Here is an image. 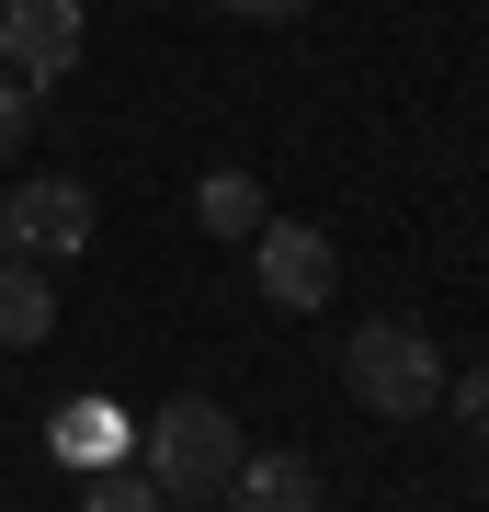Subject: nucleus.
I'll return each mask as SVG.
<instances>
[{
    "instance_id": "nucleus-6",
    "label": "nucleus",
    "mask_w": 489,
    "mask_h": 512,
    "mask_svg": "<svg viewBox=\"0 0 489 512\" xmlns=\"http://www.w3.org/2000/svg\"><path fill=\"white\" fill-rule=\"evenodd\" d=\"M46 330H57V285H46V262H0V353H35L46 342Z\"/></svg>"
},
{
    "instance_id": "nucleus-10",
    "label": "nucleus",
    "mask_w": 489,
    "mask_h": 512,
    "mask_svg": "<svg viewBox=\"0 0 489 512\" xmlns=\"http://www.w3.org/2000/svg\"><path fill=\"white\" fill-rule=\"evenodd\" d=\"M80 478H91V501H103V512H160V501H171L148 456H137V467H114V456H103V467H80Z\"/></svg>"
},
{
    "instance_id": "nucleus-14",
    "label": "nucleus",
    "mask_w": 489,
    "mask_h": 512,
    "mask_svg": "<svg viewBox=\"0 0 489 512\" xmlns=\"http://www.w3.org/2000/svg\"><path fill=\"white\" fill-rule=\"evenodd\" d=\"M137 12H148V0H137Z\"/></svg>"
},
{
    "instance_id": "nucleus-13",
    "label": "nucleus",
    "mask_w": 489,
    "mask_h": 512,
    "mask_svg": "<svg viewBox=\"0 0 489 512\" xmlns=\"http://www.w3.org/2000/svg\"><path fill=\"white\" fill-rule=\"evenodd\" d=\"M217 12H239V23H285V12H308V0H217Z\"/></svg>"
},
{
    "instance_id": "nucleus-12",
    "label": "nucleus",
    "mask_w": 489,
    "mask_h": 512,
    "mask_svg": "<svg viewBox=\"0 0 489 512\" xmlns=\"http://www.w3.org/2000/svg\"><path fill=\"white\" fill-rule=\"evenodd\" d=\"M455 421H467V444H489V365L455 376Z\"/></svg>"
},
{
    "instance_id": "nucleus-11",
    "label": "nucleus",
    "mask_w": 489,
    "mask_h": 512,
    "mask_svg": "<svg viewBox=\"0 0 489 512\" xmlns=\"http://www.w3.org/2000/svg\"><path fill=\"white\" fill-rule=\"evenodd\" d=\"M23 126H35V80H23V69H0V160L23 148Z\"/></svg>"
},
{
    "instance_id": "nucleus-4",
    "label": "nucleus",
    "mask_w": 489,
    "mask_h": 512,
    "mask_svg": "<svg viewBox=\"0 0 489 512\" xmlns=\"http://www.w3.org/2000/svg\"><path fill=\"white\" fill-rule=\"evenodd\" d=\"M239 251H251L262 296H273V308H296V319L330 308V285H342V251H330V228H308V217H262Z\"/></svg>"
},
{
    "instance_id": "nucleus-2",
    "label": "nucleus",
    "mask_w": 489,
    "mask_h": 512,
    "mask_svg": "<svg viewBox=\"0 0 489 512\" xmlns=\"http://www.w3.org/2000/svg\"><path fill=\"white\" fill-rule=\"evenodd\" d=\"M137 456L160 467L171 501H228V478H239L251 444H239V410H228V399H171V410H148Z\"/></svg>"
},
{
    "instance_id": "nucleus-8",
    "label": "nucleus",
    "mask_w": 489,
    "mask_h": 512,
    "mask_svg": "<svg viewBox=\"0 0 489 512\" xmlns=\"http://www.w3.org/2000/svg\"><path fill=\"white\" fill-rule=\"evenodd\" d=\"M228 501H251V512H308V501H319V467H308V456H239Z\"/></svg>"
},
{
    "instance_id": "nucleus-5",
    "label": "nucleus",
    "mask_w": 489,
    "mask_h": 512,
    "mask_svg": "<svg viewBox=\"0 0 489 512\" xmlns=\"http://www.w3.org/2000/svg\"><path fill=\"white\" fill-rule=\"evenodd\" d=\"M0 69H23L35 92L80 69V0H0Z\"/></svg>"
},
{
    "instance_id": "nucleus-9",
    "label": "nucleus",
    "mask_w": 489,
    "mask_h": 512,
    "mask_svg": "<svg viewBox=\"0 0 489 512\" xmlns=\"http://www.w3.org/2000/svg\"><path fill=\"white\" fill-rule=\"evenodd\" d=\"M194 217H205V239H251L273 205H262V183H251V171H217V183L194 194Z\"/></svg>"
},
{
    "instance_id": "nucleus-7",
    "label": "nucleus",
    "mask_w": 489,
    "mask_h": 512,
    "mask_svg": "<svg viewBox=\"0 0 489 512\" xmlns=\"http://www.w3.org/2000/svg\"><path fill=\"white\" fill-rule=\"evenodd\" d=\"M46 444H57V456H69V467H103V456H126V410H114V399H57V421H46Z\"/></svg>"
},
{
    "instance_id": "nucleus-1",
    "label": "nucleus",
    "mask_w": 489,
    "mask_h": 512,
    "mask_svg": "<svg viewBox=\"0 0 489 512\" xmlns=\"http://www.w3.org/2000/svg\"><path fill=\"white\" fill-rule=\"evenodd\" d=\"M342 387L376 421H421V410H444V353H433L421 319H364L342 342Z\"/></svg>"
},
{
    "instance_id": "nucleus-3",
    "label": "nucleus",
    "mask_w": 489,
    "mask_h": 512,
    "mask_svg": "<svg viewBox=\"0 0 489 512\" xmlns=\"http://www.w3.org/2000/svg\"><path fill=\"white\" fill-rule=\"evenodd\" d=\"M0 251H23V262H80L91 251V183H69V171H23L12 194H0Z\"/></svg>"
}]
</instances>
